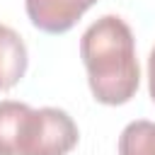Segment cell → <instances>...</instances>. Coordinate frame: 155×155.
<instances>
[{
	"mask_svg": "<svg viewBox=\"0 0 155 155\" xmlns=\"http://www.w3.org/2000/svg\"><path fill=\"white\" fill-rule=\"evenodd\" d=\"M80 58L92 97L107 107L131 102L140 85V65L131 27L119 15H102L80 36Z\"/></svg>",
	"mask_w": 155,
	"mask_h": 155,
	"instance_id": "cell-1",
	"label": "cell"
},
{
	"mask_svg": "<svg viewBox=\"0 0 155 155\" xmlns=\"http://www.w3.org/2000/svg\"><path fill=\"white\" fill-rule=\"evenodd\" d=\"M78 138V124L58 107L0 102V155H68Z\"/></svg>",
	"mask_w": 155,
	"mask_h": 155,
	"instance_id": "cell-2",
	"label": "cell"
},
{
	"mask_svg": "<svg viewBox=\"0 0 155 155\" xmlns=\"http://www.w3.org/2000/svg\"><path fill=\"white\" fill-rule=\"evenodd\" d=\"M99 0H24L29 22L44 34H65Z\"/></svg>",
	"mask_w": 155,
	"mask_h": 155,
	"instance_id": "cell-3",
	"label": "cell"
},
{
	"mask_svg": "<svg viewBox=\"0 0 155 155\" xmlns=\"http://www.w3.org/2000/svg\"><path fill=\"white\" fill-rule=\"evenodd\" d=\"M29 53L24 39L7 24H0V92L12 90L27 73Z\"/></svg>",
	"mask_w": 155,
	"mask_h": 155,
	"instance_id": "cell-4",
	"label": "cell"
},
{
	"mask_svg": "<svg viewBox=\"0 0 155 155\" xmlns=\"http://www.w3.org/2000/svg\"><path fill=\"white\" fill-rule=\"evenodd\" d=\"M119 155H155V121H131L119 136Z\"/></svg>",
	"mask_w": 155,
	"mask_h": 155,
	"instance_id": "cell-5",
	"label": "cell"
},
{
	"mask_svg": "<svg viewBox=\"0 0 155 155\" xmlns=\"http://www.w3.org/2000/svg\"><path fill=\"white\" fill-rule=\"evenodd\" d=\"M148 92H150V99L155 102V46L150 48V56H148Z\"/></svg>",
	"mask_w": 155,
	"mask_h": 155,
	"instance_id": "cell-6",
	"label": "cell"
}]
</instances>
